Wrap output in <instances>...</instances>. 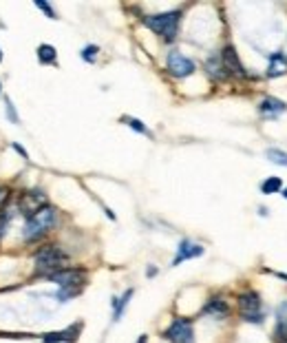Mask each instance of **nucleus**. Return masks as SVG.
Masks as SVG:
<instances>
[{"mask_svg":"<svg viewBox=\"0 0 287 343\" xmlns=\"http://www.w3.org/2000/svg\"><path fill=\"white\" fill-rule=\"evenodd\" d=\"M58 222V211L53 206H42L38 213H33L31 217L27 219L22 228V239L24 242H35L40 237H45L49 230L56 226Z\"/></svg>","mask_w":287,"mask_h":343,"instance_id":"nucleus-1","label":"nucleus"},{"mask_svg":"<svg viewBox=\"0 0 287 343\" xmlns=\"http://www.w3.org/2000/svg\"><path fill=\"white\" fill-rule=\"evenodd\" d=\"M179 22H181V9H173V11H163V14H155V16H146L144 24L150 29L152 33H157L159 38L166 42L177 38L179 31Z\"/></svg>","mask_w":287,"mask_h":343,"instance_id":"nucleus-2","label":"nucleus"},{"mask_svg":"<svg viewBox=\"0 0 287 343\" xmlns=\"http://www.w3.org/2000/svg\"><path fill=\"white\" fill-rule=\"evenodd\" d=\"M33 263H35V275L49 277V275L66 268V263H69V255H66L60 246H45L42 250L35 253Z\"/></svg>","mask_w":287,"mask_h":343,"instance_id":"nucleus-3","label":"nucleus"},{"mask_svg":"<svg viewBox=\"0 0 287 343\" xmlns=\"http://www.w3.org/2000/svg\"><path fill=\"white\" fill-rule=\"evenodd\" d=\"M239 312L241 319L248 323H263L265 312H263V299L256 290H243L239 295Z\"/></svg>","mask_w":287,"mask_h":343,"instance_id":"nucleus-4","label":"nucleus"},{"mask_svg":"<svg viewBox=\"0 0 287 343\" xmlns=\"http://www.w3.org/2000/svg\"><path fill=\"white\" fill-rule=\"evenodd\" d=\"M163 339L170 343H194V326L192 319L186 317H177L170 321V326L163 332Z\"/></svg>","mask_w":287,"mask_h":343,"instance_id":"nucleus-5","label":"nucleus"},{"mask_svg":"<svg viewBox=\"0 0 287 343\" xmlns=\"http://www.w3.org/2000/svg\"><path fill=\"white\" fill-rule=\"evenodd\" d=\"M49 281H53V284H58L60 288H82L87 284V270L84 268H62V270L53 272L47 277Z\"/></svg>","mask_w":287,"mask_h":343,"instance_id":"nucleus-6","label":"nucleus"},{"mask_svg":"<svg viewBox=\"0 0 287 343\" xmlns=\"http://www.w3.org/2000/svg\"><path fill=\"white\" fill-rule=\"evenodd\" d=\"M166 69H168V73H170L173 78H188V76H192L197 66H194L192 60L186 58L184 53L170 51L168 58H166Z\"/></svg>","mask_w":287,"mask_h":343,"instance_id":"nucleus-7","label":"nucleus"},{"mask_svg":"<svg viewBox=\"0 0 287 343\" xmlns=\"http://www.w3.org/2000/svg\"><path fill=\"white\" fill-rule=\"evenodd\" d=\"M230 303L225 301L223 297H210L206 301V305L201 308V315H206V317H212V319H217V321H223V319H228L230 317Z\"/></svg>","mask_w":287,"mask_h":343,"instance_id":"nucleus-8","label":"nucleus"},{"mask_svg":"<svg viewBox=\"0 0 287 343\" xmlns=\"http://www.w3.org/2000/svg\"><path fill=\"white\" fill-rule=\"evenodd\" d=\"M221 62H223V66H225V71H228V73H234V76H239V78L245 76V66L241 64L239 53H236V49L232 47V45H225L223 47Z\"/></svg>","mask_w":287,"mask_h":343,"instance_id":"nucleus-9","label":"nucleus"},{"mask_svg":"<svg viewBox=\"0 0 287 343\" xmlns=\"http://www.w3.org/2000/svg\"><path fill=\"white\" fill-rule=\"evenodd\" d=\"M201 255H203V246H201V244L184 239V242H179V246H177V255L173 259V266H179L181 261H188V259H197V257H201Z\"/></svg>","mask_w":287,"mask_h":343,"instance_id":"nucleus-10","label":"nucleus"},{"mask_svg":"<svg viewBox=\"0 0 287 343\" xmlns=\"http://www.w3.org/2000/svg\"><path fill=\"white\" fill-rule=\"evenodd\" d=\"M45 201H47V197H45V193H40V191H33V193H27L24 197L20 199V213L22 215H27V219L33 215V213H38L42 206H45Z\"/></svg>","mask_w":287,"mask_h":343,"instance_id":"nucleus-11","label":"nucleus"},{"mask_svg":"<svg viewBox=\"0 0 287 343\" xmlns=\"http://www.w3.org/2000/svg\"><path fill=\"white\" fill-rule=\"evenodd\" d=\"M287 111V104L283 100H278V97H272V95H267L261 100L259 104V113L263 115V118H278L280 113H285Z\"/></svg>","mask_w":287,"mask_h":343,"instance_id":"nucleus-12","label":"nucleus"},{"mask_svg":"<svg viewBox=\"0 0 287 343\" xmlns=\"http://www.w3.org/2000/svg\"><path fill=\"white\" fill-rule=\"evenodd\" d=\"M77 332H80V323L62 330V332H47L45 336H42V341L45 343H75Z\"/></svg>","mask_w":287,"mask_h":343,"instance_id":"nucleus-13","label":"nucleus"},{"mask_svg":"<svg viewBox=\"0 0 287 343\" xmlns=\"http://www.w3.org/2000/svg\"><path fill=\"white\" fill-rule=\"evenodd\" d=\"M287 73V56L285 53H272L270 56V64H267V71H265V76L267 78H280V76H285Z\"/></svg>","mask_w":287,"mask_h":343,"instance_id":"nucleus-14","label":"nucleus"},{"mask_svg":"<svg viewBox=\"0 0 287 343\" xmlns=\"http://www.w3.org/2000/svg\"><path fill=\"white\" fill-rule=\"evenodd\" d=\"M206 71H208V76H210L212 80H217V82H221V80H225V78L230 76V73L225 71L223 62H221V56L208 58V60H206Z\"/></svg>","mask_w":287,"mask_h":343,"instance_id":"nucleus-15","label":"nucleus"},{"mask_svg":"<svg viewBox=\"0 0 287 343\" xmlns=\"http://www.w3.org/2000/svg\"><path fill=\"white\" fill-rule=\"evenodd\" d=\"M274 339L278 343L287 341V301H283L276 310V330H274Z\"/></svg>","mask_w":287,"mask_h":343,"instance_id":"nucleus-16","label":"nucleus"},{"mask_svg":"<svg viewBox=\"0 0 287 343\" xmlns=\"http://www.w3.org/2000/svg\"><path fill=\"white\" fill-rule=\"evenodd\" d=\"M131 299H133V288H131V290H126L119 299H113V321H119L121 319V315H124V310H126V305H128Z\"/></svg>","mask_w":287,"mask_h":343,"instance_id":"nucleus-17","label":"nucleus"},{"mask_svg":"<svg viewBox=\"0 0 287 343\" xmlns=\"http://www.w3.org/2000/svg\"><path fill=\"white\" fill-rule=\"evenodd\" d=\"M58 51L53 45H40L38 47V62L40 64H56Z\"/></svg>","mask_w":287,"mask_h":343,"instance_id":"nucleus-18","label":"nucleus"},{"mask_svg":"<svg viewBox=\"0 0 287 343\" xmlns=\"http://www.w3.org/2000/svg\"><path fill=\"white\" fill-rule=\"evenodd\" d=\"M278 191H283V180L280 177H267V180L261 184V193L263 195H274V193H278Z\"/></svg>","mask_w":287,"mask_h":343,"instance_id":"nucleus-19","label":"nucleus"},{"mask_svg":"<svg viewBox=\"0 0 287 343\" xmlns=\"http://www.w3.org/2000/svg\"><path fill=\"white\" fill-rule=\"evenodd\" d=\"M265 157L272 164H278V166H285L287 168V153L283 149H267L265 151Z\"/></svg>","mask_w":287,"mask_h":343,"instance_id":"nucleus-20","label":"nucleus"},{"mask_svg":"<svg viewBox=\"0 0 287 343\" xmlns=\"http://www.w3.org/2000/svg\"><path fill=\"white\" fill-rule=\"evenodd\" d=\"M80 292H82V288H60V290L56 292V299L60 303H64V301H69V299L77 297Z\"/></svg>","mask_w":287,"mask_h":343,"instance_id":"nucleus-21","label":"nucleus"},{"mask_svg":"<svg viewBox=\"0 0 287 343\" xmlns=\"http://www.w3.org/2000/svg\"><path fill=\"white\" fill-rule=\"evenodd\" d=\"M126 120V124L133 128V131H137V133H142V135H150V131L144 126V122L142 120H137V118H124Z\"/></svg>","mask_w":287,"mask_h":343,"instance_id":"nucleus-22","label":"nucleus"},{"mask_svg":"<svg viewBox=\"0 0 287 343\" xmlns=\"http://www.w3.org/2000/svg\"><path fill=\"white\" fill-rule=\"evenodd\" d=\"M97 51H100V49H97L95 45L84 47L82 49V60H84V62H89V64H93L95 60H97Z\"/></svg>","mask_w":287,"mask_h":343,"instance_id":"nucleus-23","label":"nucleus"},{"mask_svg":"<svg viewBox=\"0 0 287 343\" xmlns=\"http://www.w3.org/2000/svg\"><path fill=\"white\" fill-rule=\"evenodd\" d=\"M11 217H14V213H11V211H3V213H0V239H3L5 232H7V228H9Z\"/></svg>","mask_w":287,"mask_h":343,"instance_id":"nucleus-24","label":"nucleus"},{"mask_svg":"<svg viewBox=\"0 0 287 343\" xmlns=\"http://www.w3.org/2000/svg\"><path fill=\"white\" fill-rule=\"evenodd\" d=\"M5 113H7V118L11 124H20V118H18V113H16V107L11 104V100L7 97V102H5Z\"/></svg>","mask_w":287,"mask_h":343,"instance_id":"nucleus-25","label":"nucleus"},{"mask_svg":"<svg viewBox=\"0 0 287 343\" xmlns=\"http://www.w3.org/2000/svg\"><path fill=\"white\" fill-rule=\"evenodd\" d=\"M35 7H38L40 11H45V14H47L49 18H51V20H56V18H58V16H56V11L51 9V5H47L45 0H38V3H35Z\"/></svg>","mask_w":287,"mask_h":343,"instance_id":"nucleus-26","label":"nucleus"},{"mask_svg":"<svg viewBox=\"0 0 287 343\" xmlns=\"http://www.w3.org/2000/svg\"><path fill=\"white\" fill-rule=\"evenodd\" d=\"M11 149H14V151L18 153V155H20V157H22V160H29V153H27V151H24V149H22V146H20V144H18V142H14V144H11Z\"/></svg>","mask_w":287,"mask_h":343,"instance_id":"nucleus-27","label":"nucleus"},{"mask_svg":"<svg viewBox=\"0 0 287 343\" xmlns=\"http://www.w3.org/2000/svg\"><path fill=\"white\" fill-rule=\"evenodd\" d=\"M7 197H9V191L5 186H0V206L5 204V201H7Z\"/></svg>","mask_w":287,"mask_h":343,"instance_id":"nucleus-28","label":"nucleus"},{"mask_svg":"<svg viewBox=\"0 0 287 343\" xmlns=\"http://www.w3.org/2000/svg\"><path fill=\"white\" fill-rule=\"evenodd\" d=\"M146 275H148V277H155V275H157V268H148V270H146Z\"/></svg>","mask_w":287,"mask_h":343,"instance_id":"nucleus-29","label":"nucleus"},{"mask_svg":"<svg viewBox=\"0 0 287 343\" xmlns=\"http://www.w3.org/2000/svg\"><path fill=\"white\" fill-rule=\"evenodd\" d=\"M139 343H146V334H142V339H139Z\"/></svg>","mask_w":287,"mask_h":343,"instance_id":"nucleus-30","label":"nucleus"},{"mask_svg":"<svg viewBox=\"0 0 287 343\" xmlns=\"http://www.w3.org/2000/svg\"><path fill=\"white\" fill-rule=\"evenodd\" d=\"M283 197H285V199H287V186H285V188H283Z\"/></svg>","mask_w":287,"mask_h":343,"instance_id":"nucleus-31","label":"nucleus"},{"mask_svg":"<svg viewBox=\"0 0 287 343\" xmlns=\"http://www.w3.org/2000/svg\"><path fill=\"white\" fill-rule=\"evenodd\" d=\"M0 62H3V49H0Z\"/></svg>","mask_w":287,"mask_h":343,"instance_id":"nucleus-32","label":"nucleus"},{"mask_svg":"<svg viewBox=\"0 0 287 343\" xmlns=\"http://www.w3.org/2000/svg\"><path fill=\"white\" fill-rule=\"evenodd\" d=\"M0 93H3V84H0Z\"/></svg>","mask_w":287,"mask_h":343,"instance_id":"nucleus-33","label":"nucleus"},{"mask_svg":"<svg viewBox=\"0 0 287 343\" xmlns=\"http://www.w3.org/2000/svg\"><path fill=\"white\" fill-rule=\"evenodd\" d=\"M283 343H287V341H283Z\"/></svg>","mask_w":287,"mask_h":343,"instance_id":"nucleus-34","label":"nucleus"}]
</instances>
